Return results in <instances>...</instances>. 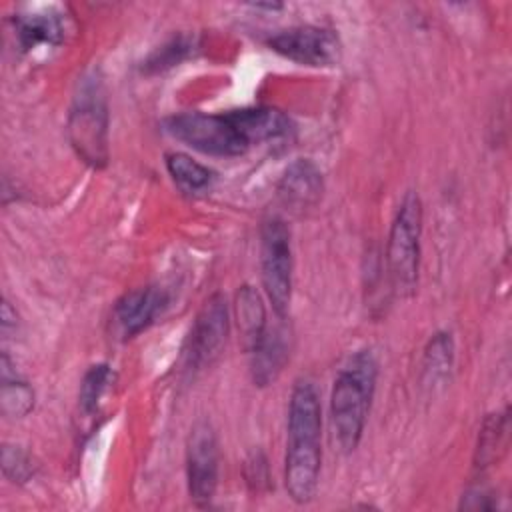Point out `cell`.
<instances>
[{
    "instance_id": "cell-3",
    "label": "cell",
    "mask_w": 512,
    "mask_h": 512,
    "mask_svg": "<svg viewBox=\"0 0 512 512\" xmlns=\"http://www.w3.org/2000/svg\"><path fill=\"white\" fill-rule=\"evenodd\" d=\"M422 202L414 190H408L392 220L386 242V266L392 288L398 296H412L418 284L420 268Z\"/></svg>"
},
{
    "instance_id": "cell-21",
    "label": "cell",
    "mask_w": 512,
    "mask_h": 512,
    "mask_svg": "<svg viewBox=\"0 0 512 512\" xmlns=\"http://www.w3.org/2000/svg\"><path fill=\"white\" fill-rule=\"evenodd\" d=\"M114 380V370L108 364H94L88 368V372L82 378L80 384V408L90 414L98 408L102 394L108 390V386Z\"/></svg>"
},
{
    "instance_id": "cell-24",
    "label": "cell",
    "mask_w": 512,
    "mask_h": 512,
    "mask_svg": "<svg viewBox=\"0 0 512 512\" xmlns=\"http://www.w3.org/2000/svg\"><path fill=\"white\" fill-rule=\"evenodd\" d=\"M460 508H464V510H492V508H496V498L488 488L476 486V488H470L462 496Z\"/></svg>"
},
{
    "instance_id": "cell-20",
    "label": "cell",
    "mask_w": 512,
    "mask_h": 512,
    "mask_svg": "<svg viewBox=\"0 0 512 512\" xmlns=\"http://www.w3.org/2000/svg\"><path fill=\"white\" fill-rule=\"evenodd\" d=\"M196 48V38L188 36V34H178L172 36L166 44L158 46L142 64V70L146 74H156V72H164L176 64H180L182 60H186L188 56H192Z\"/></svg>"
},
{
    "instance_id": "cell-15",
    "label": "cell",
    "mask_w": 512,
    "mask_h": 512,
    "mask_svg": "<svg viewBox=\"0 0 512 512\" xmlns=\"http://www.w3.org/2000/svg\"><path fill=\"white\" fill-rule=\"evenodd\" d=\"M234 310H236V320H238L240 334L244 338V346L250 352L260 342L264 332L268 330L266 306H264L262 296L258 294V290L252 288L250 284H244L236 292Z\"/></svg>"
},
{
    "instance_id": "cell-16",
    "label": "cell",
    "mask_w": 512,
    "mask_h": 512,
    "mask_svg": "<svg viewBox=\"0 0 512 512\" xmlns=\"http://www.w3.org/2000/svg\"><path fill=\"white\" fill-rule=\"evenodd\" d=\"M454 364V340L450 332H436L422 356V384L426 388L442 386Z\"/></svg>"
},
{
    "instance_id": "cell-6",
    "label": "cell",
    "mask_w": 512,
    "mask_h": 512,
    "mask_svg": "<svg viewBox=\"0 0 512 512\" xmlns=\"http://www.w3.org/2000/svg\"><path fill=\"white\" fill-rule=\"evenodd\" d=\"M260 268L272 310L284 318L292 300V248L290 230L278 216L264 218L260 226Z\"/></svg>"
},
{
    "instance_id": "cell-2",
    "label": "cell",
    "mask_w": 512,
    "mask_h": 512,
    "mask_svg": "<svg viewBox=\"0 0 512 512\" xmlns=\"http://www.w3.org/2000/svg\"><path fill=\"white\" fill-rule=\"evenodd\" d=\"M378 364L370 350L356 352L338 372L330 394L334 436L344 452H354L362 440L376 388Z\"/></svg>"
},
{
    "instance_id": "cell-1",
    "label": "cell",
    "mask_w": 512,
    "mask_h": 512,
    "mask_svg": "<svg viewBox=\"0 0 512 512\" xmlns=\"http://www.w3.org/2000/svg\"><path fill=\"white\" fill-rule=\"evenodd\" d=\"M322 410L314 384L298 380L288 402V442L284 460V480L296 504H308L318 486L322 460Z\"/></svg>"
},
{
    "instance_id": "cell-11",
    "label": "cell",
    "mask_w": 512,
    "mask_h": 512,
    "mask_svg": "<svg viewBox=\"0 0 512 512\" xmlns=\"http://www.w3.org/2000/svg\"><path fill=\"white\" fill-rule=\"evenodd\" d=\"M324 190L322 172L320 168L308 160L298 158L294 160L282 174L278 182V196L286 208L292 210H306L312 208Z\"/></svg>"
},
{
    "instance_id": "cell-19",
    "label": "cell",
    "mask_w": 512,
    "mask_h": 512,
    "mask_svg": "<svg viewBox=\"0 0 512 512\" xmlns=\"http://www.w3.org/2000/svg\"><path fill=\"white\" fill-rule=\"evenodd\" d=\"M166 170L172 180L186 192H200L206 190L214 182V172L208 166L192 160L188 154L182 152H168L166 154Z\"/></svg>"
},
{
    "instance_id": "cell-7",
    "label": "cell",
    "mask_w": 512,
    "mask_h": 512,
    "mask_svg": "<svg viewBox=\"0 0 512 512\" xmlns=\"http://www.w3.org/2000/svg\"><path fill=\"white\" fill-rule=\"evenodd\" d=\"M218 440L210 422L200 420L192 426L186 444L188 494L194 504L206 506L218 486Z\"/></svg>"
},
{
    "instance_id": "cell-22",
    "label": "cell",
    "mask_w": 512,
    "mask_h": 512,
    "mask_svg": "<svg viewBox=\"0 0 512 512\" xmlns=\"http://www.w3.org/2000/svg\"><path fill=\"white\" fill-rule=\"evenodd\" d=\"M2 470L4 476L10 482H26L30 476H34V462L30 458V454L26 450H22L20 446H10L6 444L2 450Z\"/></svg>"
},
{
    "instance_id": "cell-23",
    "label": "cell",
    "mask_w": 512,
    "mask_h": 512,
    "mask_svg": "<svg viewBox=\"0 0 512 512\" xmlns=\"http://www.w3.org/2000/svg\"><path fill=\"white\" fill-rule=\"evenodd\" d=\"M244 476H246V482L248 486L254 490V492H260L264 488H268L270 484V476H268V462L264 458L262 452H252L246 460V466H244Z\"/></svg>"
},
{
    "instance_id": "cell-17",
    "label": "cell",
    "mask_w": 512,
    "mask_h": 512,
    "mask_svg": "<svg viewBox=\"0 0 512 512\" xmlns=\"http://www.w3.org/2000/svg\"><path fill=\"white\" fill-rule=\"evenodd\" d=\"M506 438H508V412H496L486 416L478 434L474 468L482 472L488 466L496 464L506 450Z\"/></svg>"
},
{
    "instance_id": "cell-10",
    "label": "cell",
    "mask_w": 512,
    "mask_h": 512,
    "mask_svg": "<svg viewBox=\"0 0 512 512\" xmlns=\"http://www.w3.org/2000/svg\"><path fill=\"white\" fill-rule=\"evenodd\" d=\"M168 296L158 286H144L126 292L114 308V318L120 332L126 338H132L146 330L156 316L164 310Z\"/></svg>"
},
{
    "instance_id": "cell-8",
    "label": "cell",
    "mask_w": 512,
    "mask_h": 512,
    "mask_svg": "<svg viewBox=\"0 0 512 512\" xmlns=\"http://www.w3.org/2000/svg\"><path fill=\"white\" fill-rule=\"evenodd\" d=\"M266 44L280 56L306 66H334L340 60L338 36L322 26H294L272 34Z\"/></svg>"
},
{
    "instance_id": "cell-5",
    "label": "cell",
    "mask_w": 512,
    "mask_h": 512,
    "mask_svg": "<svg viewBox=\"0 0 512 512\" xmlns=\"http://www.w3.org/2000/svg\"><path fill=\"white\" fill-rule=\"evenodd\" d=\"M166 132L186 146L210 156H240L250 144L230 122L228 114L182 112L164 120Z\"/></svg>"
},
{
    "instance_id": "cell-9",
    "label": "cell",
    "mask_w": 512,
    "mask_h": 512,
    "mask_svg": "<svg viewBox=\"0 0 512 512\" xmlns=\"http://www.w3.org/2000/svg\"><path fill=\"white\" fill-rule=\"evenodd\" d=\"M228 304L226 298L216 292L212 294L196 314L186 342V364L188 368H204L222 350L228 338Z\"/></svg>"
},
{
    "instance_id": "cell-14",
    "label": "cell",
    "mask_w": 512,
    "mask_h": 512,
    "mask_svg": "<svg viewBox=\"0 0 512 512\" xmlns=\"http://www.w3.org/2000/svg\"><path fill=\"white\" fill-rule=\"evenodd\" d=\"M14 28H16L18 44L24 50L36 48L40 44L56 46L64 40V32H66L62 16L50 10L20 14L14 18Z\"/></svg>"
},
{
    "instance_id": "cell-13",
    "label": "cell",
    "mask_w": 512,
    "mask_h": 512,
    "mask_svg": "<svg viewBox=\"0 0 512 512\" xmlns=\"http://www.w3.org/2000/svg\"><path fill=\"white\" fill-rule=\"evenodd\" d=\"M288 360V338L280 328H268L260 342L250 350V370L256 386L276 380Z\"/></svg>"
},
{
    "instance_id": "cell-25",
    "label": "cell",
    "mask_w": 512,
    "mask_h": 512,
    "mask_svg": "<svg viewBox=\"0 0 512 512\" xmlns=\"http://www.w3.org/2000/svg\"><path fill=\"white\" fill-rule=\"evenodd\" d=\"M16 324H18L16 310L10 306L8 300H4L2 302V334L10 336V330H16Z\"/></svg>"
},
{
    "instance_id": "cell-12",
    "label": "cell",
    "mask_w": 512,
    "mask_h": 512,
    "mask_svg": "<svg viewBox=\"0 0 512 512\" xmlns=\"http://www.w3.org/2000/svg\"><path fill=\"white\" fill-rule=\"evenodd\" d=\"M226 114L250 146L262 144V142H272V140H282L292 132L290 118L278 108L248 106V108H240V110H230Z\"/></svg>"
},
{
    "instance_id": "cell-26",
    "label": "cell",
    "mask_w": 512,
    "mask_h": 512,
    "mask_svg": "<svg viewBox=\"0 0 512 512\" xmlns=\"http://www.w3.org/2000/svg\"><path fill=\"white\" fill-rule=\"evenodd\" d=\"M254 8H262V10H280L282 8V4H278V2H266V4H262V2H256V4H252Z\"/></svg>"
},
{
    "instance_id": "cell-4",
    "label": "cell",
    "mask_w": 512,
    "mask_h": 512,
    "mask_svg": "<svg viewBox=\"0 0 512 512\" xmlns=\"http://www.w3.org/2000/svg\"><path fill=\"white\" fill-rule=\"evenodd\" d=\"M68 138L76 154L100 168L108 160V106L96 78L82 80L68 116Z\"/></svg>"
},
{
    "instance_id": "cell-18",
    "label": "cell",
    "mask_w": 512,
    "mask_h": 512,
    "mask_svg": "<svg viewBox=\"0 0 512 512\" xmlns=\"http://www.w3.org/2000/svg\"><path fill=\"white\" fill-rule=\"evenodd\" d=\"M2 388H0V410L6 418H24L34 408V390L24 382L16 370H12L10 360L2 354Z\"/></svg>"
}]
</instances>
